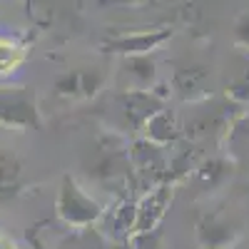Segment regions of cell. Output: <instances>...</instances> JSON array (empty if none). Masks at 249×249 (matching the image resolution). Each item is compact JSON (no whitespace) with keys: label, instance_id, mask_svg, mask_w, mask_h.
Here are the masks:
<instances>
[{"label":"cell","instance_id":"6da1fadb","mask_svg":"<svg viewBox=\"0 0 249 249\" xmlns=\"http://www.w3.org/2000/svg\"><path fill=\"white\" fill-rule=\"evenodd\" d=\"M55 214L70 230H90L102 219L105 210L92 195L82 190L75 177L62 175L57 199H55Z\"/></svg>","mask_w":249,"mask_h":249},{"label":"cell","instance_id":"7a4b0ae2","mask_svg":"<svg viewBox=\"0 0 249 249\" xmlns=\"http://www.w3.org/2000/svg\"><path fill=\"white\" fill-rule=\"evenodd\" d=\"M0 127H10L18 132L43 127L30 88H0Z\"/></svg>","mask_w":249,"mask_h":249},{"label":"cell","instance_id":"3957f363","mask_svg":"<svg viewBox=\"0 0 249 249\" xmlns=\"http://www.w3.org/2000/svg\"><path fill=\"white\" fill-rule=\"evenodd\" d=\"M127 155H130V167H132V179L137 184H142L144 190H152V187L167 182V175H170V164H167V157H164V147L160 144H152L150 140H135L130 147H127Z\"/></svg>","mask_w":249,"mask_h":249},{"label":"cell","instance_id":"277c9868","mask_svg":"<svg viewBox=\"0 0 249 249\" xmlns=\"http://www.w3.org/2000/svg\"><path fill=\"white\" fill-rule=\"evenodd\" d=\"M172 37L170 28H155V30H137V33H124L105 40L100 48L102 53L120 55V57H137V55H152L157 48H162Z\"/></svg>","mask_w":249,"mask_h":249},{"label":"cell","instance_id":"5b68a950","mask_svg":"<svg viewBox=\"0 0 249 249\" xmlns=\"http://www.w3.org/2000/svg\"><path fill=\"white\" fill-rule=\"evenodd\" d=\"M197 242L202 249H232L234 242L239 239V227L234 222L227 219L219 210L214 212H204L197 219Z\"/></svg>","mask_w":249,"mask_h":249},{"label":"cell","instance_id":"8992f818","mask_svg":"<svg viewBox=\"0 0 249 249\" xmlns=\"http://www.w3.org/2000/svg\"><path fill=\"white\" fill-rule=\"evenodd\" d=\"M175 197V184L162 182L144 192L142 199L137 202V219H135V232L132 234H150L155 227L167 214V207Z\"/></svg>","mask_w":249,"mask_h":249},{"label":"cell","instance_id":"52a82bcc","mask_svg":"<svg viewBox=\"0 0 249 249\" xmlns=\"http://www.w3.org/2000/svg\"><path fill=\"white\" fill-rule=\"evenodd\" d=\"M102 85H105V72L100 68H82L60 75L53 90L62 100H90L102 90Z\"/></svg>","mask_w":249,"mask_h":249},{"label":"cell","instance_id":"ba28073f","mask_svg":"<svg viewBox=\"0 0 249 249\" xmlns=\"http://www.w3.org/2000/svg\"><path fill=\"white\" fill-rule=\"evenodd\" d=\"M117 102L127 124L135 130H142L147 120H152L157 112L164 110V100L155 90H124L117 97Z\"/></svg>","mask_w":249,"mask_h":249},{"label":"cell","instance_id":"9c48e42d","mask_svg":"<svg viewBox=\"0 0 249 249\" xmlns=\"http://www.w3.org/2000/svg\"><path fill=\"white\" fill-rule=\"evenodd\" d=\"M144 140H150L152 144H160V147H167V144L177 142L179 137V124L175 120V115H170V110L157 112L152 120H147V124L142 127Z\"/></svg>","mask_w":249,"mask_h":249},{"label":"cell","instance_id":"30bf717a","mask_svg":"<svg viewBox=\"0 0 249 249\" xmlns=\"http://www.w3.org/2000/svg\"><path fill=\"white\" fill-rule=\"evenodd\" d=\"M124 75L130 77L132 90H150L157 80V62L152 55H137V57H122Z\"/></svg>","mask_w":249,"mask_h":249},{"label":"cell","instance_id":"8fae6325","mask_svg":"<svg viewBox=\"0 0 249 249\" xmlns=\"http://www.w3.org/2000/svg\"><path fill=\"white\" fill-rule=\"evenodd\" d=\"M23 187V162L13 152H0V202H8Z\"/></svg>","mask_w":249,"mask_h":249},{"label":"cell","instance_id":"7c38bea8","mask_svg":"<svg viewBox=\"0 0 249 249\" xmlns=\"http://www.w3.org/2000/svg\"><path fill=\"white\" fill-rule=\"evenodd\" d=\"M207 77H210V72H207V68H199V65H192V68H179L175 72V80L172 85L175 90L187 97V100H195V97H202L207 95Z\"/></svg>","mask_w":249,"mask_h":249},{"label":"cell","instance_id":"4fadbf2b","mask_svg":"<svg viewBox=\"0 0 249 249\" xmlns=\"http://www.w3.org/2000/svg\"><path fill=\"white\" fill-rule=\"evenodd\" d=\"M25 60V48L10 37H0V75L15 72Z\"/></svg>","mask_w":249,"mask_h":249},{"label":"cell","instance_id":"5bb4252c","mask_svg":"<svg viewBox=\"0 0 249 249\" xmlns=\"http://www.w3.org/2000/svg\"><path fill=\"white\" fill-rule=\"evenodd\" d=\"M234 37L242 48L249 50V13H242L234 23Z\"/></svg>","mask_w":249,"mask_h":249},{"label":"cell","instance_id":"9a60e30c","mask_svg":"<svg viewBox=\"0 0 249 249\" xmlns=\"http://www.w3.org/2000/svg\"><path fill=\"white\" fill-rule=\"evenodd\" d=\"M232 140L249 144V115H244L242 120H237V122L232 124Z\"/></svg>","mask_w":249,"mask_h":249},{"label":"cell","instance_id":"2e32d148","mask_svg":"<svg viewBox=\"0 0 249 249\" xmlns=\"http://www.w3.org/2000/svg\"><path fill=\"white\" fill-rule=\"evenodd\" d=\"M77 249H107V244H105V239H102L100 234H92V237L82 239V244Z\"/></svg>","mask_w":249,"mask_h":249},{"label":"cell","instance_id":"e0dca14e","mask_svg":"<svg viewBox=\"0 0 249 249\" xmlns=\"http://www.w3.org/2000/svg\"><path fill=\"white\" fill-rule=\"evenodd\" d=\"M0 249H20L15 242H10L8 237H3V234H0Z\"/></svg>","mask_w":249,"mask_h":249},{"label":"cell","instance_id":"ac0fdd59","mask_svg":"<svg viewBox=\"0 0 249 249\" xmlns=\"http://www.w3.org/2000/svg\"><path fill=\"white\" fill-rule=\"evenodd\" d=\"M115 249H135V247H130V244H127V242H120V244H117V247H115Z\"/></svg>","mask_w":249,"mask_h":249}]
</instances>
